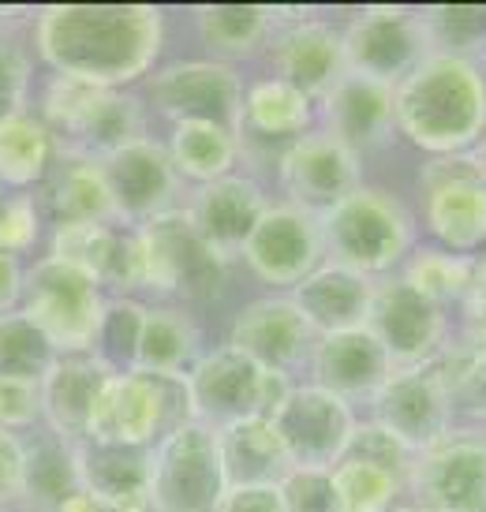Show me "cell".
Returning a JSON list of instances; mask_svg holds the SVG:
<instances>
[{"label": "cell", "mask_w": 486, "mask_h": 512, "mask_svg": "<svg viewBox=\"0 0 486 512\" xmlns=\"http://www.w3.org/2000/svg\"><path fill=\"white\" fill-rule=\"evenodd\" d=\"M34 49L53 75L120 90L158 64L165 15L154 4H53L38 12Z\"/></svg>", "instance_id": "1"}, {"label": "cell", "mask_w": 486, "mask_h": 512, "mask_svg": "<svg viewBox=\"0 0 486 512\" xmlns=\"http://www.w3.org/2000/svg\"><path fill=\"white\" fill-rule=\"evenodd\" d=\"M397 135L430 157L475 150L486 131V68L479 60L438 57L393 86Z\"/></svg>", "instance_id": "2"}, {"label": "cell", "mask_w": 486, "mask_h": 512, "mask_svg": "<svg viewBox=\"0 0 486 512\" xmlns=\"http://www.w3.org/2000/svg\"><path fill=\"white\" fill-rule=\"evenodd\" d=\"M322 251L329 262L348 266L363 277H382L412 255V214L386 187H359L344 202L318 217Z\"/></svg>", "instance_id": "3"}, {"label": "cell", "mask_w": 486, "mask_h": 512, "mask_svg": "<svg viewBox=\"0 0 486 512\" xmlns=\"http://www.w3.org/2000/svg\"><path fill=\"white\" fill-rule=\"evenodd\" d=\"M195 423L191 415V393L187 374H150V370H128L113 374L98 400V412L86 438L150 449L169 430Z\"/></svg>", "instance_id": "4"}, {"label": "cell", "mask_w": 486, "mask_h": 512, "mask_svg": "<svg viewBox=\"0 0 486 512\" xmlns=\"http://www.w3.org/2000/svg\"><path fill=\"white\" fill-rule=\"evenodd\" d=\"M131 240H135V292L214 299L225 288L229 262L187 225L180 210L131 228Z\"/></svg>", "instance_id": "5"}, {"label": "cell", "mask_w": 486, "mask_h": 512, "mask_svg": "<svg viewBox=\"0 0 486 512\" xmlns=\"http://www.w3.org/2000/svg\"><path fill=\"white\" fill-rule=\"evenodd\" d=\"M229 490L217 434L202 423H184L150 445L146 498L154 512H214Z\"/></svg>", "instance_id": "6"}, {"label": "cell", "mask_w": 486, "mask_h": 512, "mask_svg": "<svg viewBox=\"0 0 486 512\" xmlns=\"http://www.w3.org/2000/svg\"><path fill=\"white\" fill-rule=\"evenodd\" d=\"M105 299L109 296L90 277L68 270V266H60L45 255L27 270L23 314L42 329L57 356L90 352L101 311H105Z\"/></svg>", "instance_id": "7"}, {"label": "cell", "mask_w": 486, "mask_h": 512, "mask_svg": "<svg viewBox=\"0 0 486 512\" xmlns=\"http://www.w3.org/2000/svg\"><path fill=\"white\" fill-rule=\"evenodd\" d=\"M404 490L423 512H486V434L449 427L415 453Z\"/></svg>", "instance_id": "8"}, {"label": "cell", "mask_w": 486, "mask_h": 512, "mask_svg": "<svg viewBox=\"0 0 486 512\" xmlns=\"http://www.w3.org/2000/svg\"><path fill=\"white\" fill-rule=\"evenodd\" d=\"M348 75L397 86L427 60V38L419 12L397 4H367L341 30Z\"/></svg>", "instance_id": "9"}, {"label": "cell", "mask_w": 486, "mask_h": 512, "mask_svg": "<svg viewBox=\"0 0 486 512\" xmlns=\"http://www.w3.org/2000/svg\"><path fill=\"white\" fill-rule=\"evenodd\" d=\"M243 75L229 60H180L150 75L146 98L172 124H221L240 131Z\"/></svg>", "instance_id": "10"}, {"label": "cell", "mask_w": 486, "mask_h": 512, "mask_svg": "<svg viewBox=\"0 0 486 512\" xmlns=\"http://www.w3.org/2000/svg\"><path fill=\"white\" fill-rule=\"evenodd\" d=\"M101 172L109 184L116 221L124 225L139 228L180 210L184 180L172 169L165 143H158L154 135H143L135 143L120 146L116 154L101 157Z\"/></svg>", "instance_id": "11"}, {"label": "cell", "mask_w": 486, "mask_h": 512, "mask_svg": "<svg viewBox=\"0 0 486 512\" xmlns=\"http://www.w3.org/2000/svg\"><path fill=\"white\" fill-rule=\"evenodd\" d=\"M277 180L285 202L300 206L303 214L322 217L363 187V161L322 128H311L277 154Z\"/></svg>", "instance_id": "12"}, {"label": "cell", "mask_w": 486, "mask_h": 512, "mask_svg": "<svg viewBox=\"0 0 486 512\" xmlns=\"http://www.w3.org/2000/svg\"><path fill=\"white\" fill-rule=\"evenodd\" d=\"M356 423V408L348 400L326 393L315 382H296L292 397L285 400V408L273 419L292 468L315 471H333L341 464Z\"/></svg>", "instance_id": "13"}, {"label": "cell", "mask_w": 486, "mask_h": 512, "mask_svg": "<svg viewBox=\"0 0 486 512\" xmlns=\"http://www.w3.org/2000/svg\"><path fill=\"white\" fill-rule=\"evenodd\" d=\"M240 258L262 285L292 292L307 273H315L326 262L318 217L303 214L300 206L285 199L270 202V210L262 214L251 240L243 243Z\"/></svg>", "instance_id": "14"}, {"label": "cell", "mask_w": 486, "mask_h": 512, "mask_svg": "<svg viewBox=\"0 0 486 512\" xmlns=\"http://www.w3.org/2000/svg\"><path fill=\"white\" fill-rule=\"evenodd\" d=\"M367 329L386 348L393 367H427L445 348V311L401 277L374 281Z\"/></svg>", "instance_id": "15"}, {"label": "cell", "mask_w": 486, "mask_h": 512, "mask_svg": "<svg viewBox=\"0 0 486 512\" xmlns=\"http://www.w3.org/2000/svg\"><path fill=\"white\" fill-rule=\"evenodd\" d=\"M371 423L397 434L415 453L453 427V397L427 367H397L367 400Z\"/></svg>", "instance_id": "16"}, {"label": "cell", "mask_w": 486, "mask_h": 512, "mask_svg": "<svg viewBox=\"0 0 486 512\" xmlns=\"http://www.w3.org/2000/svg\"><path fill=\"white\" fill-rule=\"evenodd\" d=\"M258 385H262V367L255 359L236 352L232 344L206 348L195 359V367L187 370L195 423L221 430L243 419H258Z\"/></svg>", "instance_id": "17"}, {"label": "cell", "mask_w": 486, "mask_h": 512, "mask_svg": "<svg viewBox=\"0 0 486 512\" xmlns=\"http://www.w3.org/2000/svg\"><path fill=\"white\" fill-rule=\"evenodd\" d=\"M266 210H270L266 191L251 176L232 172V176H221V180L195 187L180 214L187 217V225L195 228L217 255L229 262V258H236L243 251V243L251 240V232L258 228Z\"/></svg>", "instance_id": "18"}, {"label": "cell", "mask_w": 486, "mask_h": 512, "mask_svg": "<svg viewBox=\"0 0 486 512\" xmlns=\"http://www.w3.org/2000/svg\"><path fill=\"white\" fill-rule=\"evenodd\" d=\"M270 57L273 75L281 83L296 86L303 98H311L315 105L348 75L341 30H333L307 12L273 34Z\"/></svg>", "instance_id": "19"}, {"label": "cell", "mask_w": 486, "mask_h": 512, "mask_svg": "<svg viewBox=\"0 0 486 512\" xmlns=\"http://www.w3.org/2000/svg\"><path fill=\"white\" fill-rule=\"evenodd\" d=\"M315 333L296 311V303L281 292V296H266L247 303L229 326V341L236 352L255 359L262 370H281V374H296V367L307 363Z\"/></svg>", "instance_id": "20"}, {"label": "cell", "mask_w": 486, "mask_h": 512, "mask_svg": "<svg viewBox=\"0 0 486 512\" xmlns=\"http://www.w3.org/2000/svg\"><path fill=\"white\" fill-rule=\"evenodd\" d=\"M393 359L374 341L371 329H344V333H322L311 341L307 352V382L322 385L326 393L359 404L393 374Z\"/></svg>", "instance_id": "21"}, {"label": "cell", "mask_w": 486, "mask_h": 512, "mask_svg": "<svg viewBox=\"0 0 486 512\" xmlns=\"http://www.w3.org/2000/svg\"><path fill=\"white\" fill-rule=\"evenodd\" d=\"M113 370H105L90 352H68L49 363L42 374V423L64 441H83L90 434L98 400Z\"/></svg>", "instance_id": "22"}, {"label": "cell", "mask_w": 486, "mask_h": 512, "mask_svg": "<svg viewBox=\"0 0 486 512\" xmlns=\"http://www.w3.org/2000/svg\"><path fill=\"white\" fill-rule=\"evenodd\" d=\"M318 113H322V131L359 157L386 146L397 135L393 86L371 83L363 75H344L341 83L318 101Z\"/></svg>", "instance_id": "23"}, {"label": "cell", "mask_w": 486, "mask_h": 512, "mask_svg": "<svg viewBox=\"0 0 486 512\" xmlns=\"http://www.w3.org/2000/svg\"><path fill=\"white\" fill-rule=\"evenodd\" d=\"M285 296L296 303V311L303 314L311 333L322 337V333H344V329L367 326L374 281L326 258L315 273H307L300 285L285 292Z\"/></svg>", "instance_id": "24"}, {"label": "cell", "mask_w": 486, "mask_h": 512, "mask_svg": "<svg viewBox=\"0 0 486 512\" xmlns=\"http://www.w3.org/2000/svg\"><path fill=\"white\" fill-rule=\"evenodd\" d=\"M34 199H38L42 214L53 217V225H72V221L116 225L113 199H109V184H105L98 157L57 150Z\"/></svg>", "instance_id": "25"}, {"label": "cell", "mask_w": 486, "mask_h": 512, "mask_svg": "<svg viewBox=\"0 0 486 512\" xmlns=\"http://www.w3.org/2000/svg\"><path fill=\"white\" fill-rule=\"evenodd\" d=\"M75 475H79V490L90 494L94 501H101L109 512L150 501L146 498L150 449L83 438L75 441Z\"/></svg>", "instance_id": "26"}, {"label": "cell", "mask_w": 486, "mask_h": 512, "mask_svg": "<svg viewBox=\"0 0 486 512\" xmlns=\"http://www.w3.org/2000/svg\"><path fill=\"white\" fill-rule=\"evenodd\" d=\"M214 434L229 486H281V479L292 471L285 441L270 419H243Z\"/></svg>", "instance_id": "27"}, {"label": "cell", "mask_w": 486, "mask_h": 512, "mask_svg": "<svg viewBox=\"0 0 486 512\" xmlns=\"http://www.w3.org/2000/svg\"><path fill=\"white\" fill-rule=\"evenodd\" d=\"M311 124H315V101L303 98L296 86L281 83L277 75H262L243 90L240 135L277 143V154L300 135H307Z\"/></svg>", "instance_id": "28"}, {"label": "cell", "mask_w": 486, "mask_h": 512, "mask_svg": "<svg viewBox=\"0 0 486 512\" xmlns=\"http://www.w3.org/2000/svg\"><path fill=\"white\" fill-rule=\"evenodd\" d=\"M143 120V101L135 94H128V90H101L98 98L90 101V109L79 116V124L57 146L101 161V157L116 154L120 146L143 139Z\"/></svg>", "instance_id": "29"}, {"label": "cell", "mask_w": 486, "mask_h": 512, "mask_svg": "<svg viewBox=\"0 0 486 512\" xmlns=\"http://www.w3.org/2000/svg\"><path fill=\"white\" fill-rule=\"evenodd\" d=\"M423 228L442 251L475 258L486 251V184L445 187L423 195Z\"/></svg>", "instance_id": "30"}, {"label": "cell", "mask_w": 486, "mask_h": 512, "mask_svg": "<svg viewBox=\"0 0 486 512\" xmlns=\"http://www.w3.org/2000/svg\"><path fill=\"white\" fill-rule=\"evenodd\" d=\"M165 150L180 180L199 187L236 172L243 157V135L221 124H172Z\"/></svg>", "instance_id": "31"}, {"label": "cell", "mask_w": 486, "mask_h": 512, "mask_svg": "<svg viewBox=\"0 0 486 512\" xmlns=\"http://www.w3.org/2000/svg\"><path fill=\"white\" fill-rule=\"evenodd\" d=\"M79 490L75 475V445L57 438L53 430H30L23 438V501L38 512L57 509Z\"/></svg>", "instance_id": "32"}, {"label": "cell", "mask_w": 486, "mask_h": 512, "mask_svg": "<svg viewBox=\"0 0 486 512\" xmlns=\"http://www.w3.org/2000/svg\"><path fill=\"white\" fill-rule=\"evenodd\" d=\"M202 356L199 322L191 311L158 303L146 307L143 341H139V363L135 370H150V374H187Z\"/></svg>", "instance_id": "33"}, {"label": "cell", "mask_w": 486, "mask_h": 512, "mask_svg": "<svg viewBox=\"0 0 486 512\" xmlns=\"http://www.w3.org/2000/svg\"><path fill=\"white\" fill-rule=\"evenodd\" d=\"M57 139L42 124V116L27 113L0 124V187L12 191H38L45 172L57 157Z\"/></svg>", "instance_id": "34"}, {"label": "cell", "mask_w": 486, "mask_h": 512, "mask_svg": "<svg viewBox=\"0 0 486 512\" xmlns=\"http://www.w3.org/2000/svg\"><path fill=\"white\" fill-rule=\"evenodd\" d=\"M199 38L217 57H247L277 34V12L262 4H206L191 12Z\"/></svg>", "instance_id": "35"}, {"label": "cell", "mask_w": 486, "mask_h": 512, "mask_svg": "<svg viewBox=\"0 0 486 512\" xmlns=\"http://www.w3.org/2000/svg\"><path fill=\"white\" fill-rule=\"evenodd\" d=\"M475 277V258L453 255L442 247H419L404 258L401 281L412 285L419 296H427L430 303H438L445 311V303H464L472 292Z\"/></svg>", "instance_id": "36"}, {"label": "cell", "mask_w": 486, "mask_h": 512, "mask_svg": "<svg viewBox=\"0 0 486 512\" xmlns=\"http://www.w3.org/2000/svg\"><path fill=\"white\" fill-rule=\"evenodd\" d=\"M143 322H146V303L131 296L105 299L98 333L90 344V356L98 359L105 370L113 374H128L139 363V341H143Z\"/></svg>", "instance_id": "37"}, {"label": "cell", "mask_w": 486, "mask_h": 512, "mask_svg": "<svg viewBox=\"0 0 486 512\" xmlns=\"http://www.w3.org/2000/svg\"><path fill=\"white\" fill-rule=\"evenodd\" d=\"M427 53L438 57L479 60L486 57V8L475 4H445V8H423L419 12Z\"/></svg>", "instance_id": "38"}, {"label": "cell", "mask_w": 486, "mask_h": 512, "mask_svg": "<svg viewBox=\"0 0 486 512\" xmlns=\"http://www.w3.org/2000/svg\"><path fill=\"white\" fill-rule=\"evenodd\" d=\"M57 359L45 333L23 311L0 314V378H34L42 382L49 363Z\"/></svg>", "instance_id": "39"}, {"label": "cell", "mask_w": 486, "mask_h": 512, "mask_svg": "<svg viewBox=\"0 0 486 512\" xmlns=\"http://www.w3.org/2000/svg\"><path fill=\"white\" fill-rule=\"evenodd\" d=\"M333 490H337L341 512H389L401 505L404 494V486L393 475L359 460H341L333 468Z\"/></svg>", "instance_id": "40"}, {"label": "cell", "mask_w": 486, "mask_h": 512, "mask_svg": "<svg viewBox=\"0 0 486 512\" xmlns=\"http://www.w3.org/2000/svg\"><path fill=\"white\" fill-rule=\"evenodd\" d=\"M341 460L371 464V468L393 475L401 486H408V475H412V464H415V449L412 445H404L397 434H389L386 427H378V423H371V419H359Z\"/></svg>", "instance_id": "41"}, {"label": "cell", "mask_w": 486, "mask_h": 512, "mask_svg": "<svg viewBox=\"0 0 486 512\" xmlns=\"http://www.w3.org/2000/svg\"><path fill=\"white\" fill-rule=\"evenodd\" d=\"M101 94V86H90L83 79H68V75H49L42 90V124L53 131V139H64L68 131L79 124V116L90 109V101Z\"/></svg>", "instance_id": "42"}, {"label": "cell", "mask_w": 486, "mask_h": 512, "mask_svg": "<svg viewBox=\"0 0 486 512\" xmlns=\"http://www.w3.org/2000/svg\"><path fill=\"white\" fill-rule=\"evenodd\" d=\"M38 240H42V210L34 191L0 187V251L23 258Z\"/></svg>", "instance_id": "43"}, {"label": "cell", "mask_w": 486, "mask_h": 512, "mask_svg": "<svg viewBox=\"0 0 486 512\" xmlns=\"http://www.w3.org/2000/svg\"><path fill=\"white\" fill-rule=\"evenodd\" d=\"M30 79H34V68H30L27 49L12 34H0V124L27 113Z\"/></svg>", "instance_id": "44"}, {"label": "cell", "mask_w": 486, "mask_h": 512, "mask_svg": "<svg viewBox=\"0 0 486 512\" xmlns=\"http://www.w3.org/2000/svg\"><path fill=\"white\" fill-rule=\"evenodd\" d=\"M281 501H285V512H341L333 471L292 468L281 479Z\"/></svg>", "instance_id": "45"}, {"label": "cell", "mask_w": 486, "mask_h": 512, "mask_svg": "<svg viewBox=\"0 0 486 512\" xmlns=\"http://www.w3.org/2000/svg\"><path fill=\"white\" fill-rule=\"evenodd\" d=\"M42 423V385L34 378H0V430L19 434Z\"/></svg>", "instance_id": "46"}, {"label": "cell", "mask_w": 486, "mask_h": 512, "mask_svg": "<svg viewBox=\"0 0 486 512\" xmlns=\"http://www.w3.org/2000/svg\"><path fill=\"white\" fill-rule=\"evenodd\" d=\"M419 184H423V195H427V191H445V187L486 184V172L479 165L475 150H460V154L427 157V165L419 169Z\"/></svg>", "instance_id": "47"}, {"label": "cell", "mask_w": 486, "mask_h": 512, "mask_svg": "<svg viewBox=\"0 0 486 512\" xmlns=\"http://www.w3.org/2000/svg\"><path fill=\"white\" fill-rule=\"evenodd\" d=\"M23 501V438L0 430V509Z\"/></svg>", "instance_id": "48"}, {"label": "cell", "mask_w": 486, "mask_h": 512, "mask_svg": "<svg viewBox=\"0 0 486 512\" xmlns=\"http://www.w3.org/2000/svg\"><path fill=\"white\" fill-rule=\"evenodd\" d=\"M214 512H285L281 486H229Z\"/></svg>", "instance_id": "49"}, {"label": "cell", "mask_w": 486, "mask_h": 512, "mask_svg": "<svg viewBox=\"0 0 486 512\" xmlns=\"http://www.w3.org/2000/svg\"><path fill=\"white\" fill-rule=\"evenodd\" d=\"M23 285H27V266H23V258L0 251V314L23 311Z\"/></svg>", "instance_id": "50"}, {"label": "cell", "mask_w": 486, "mask_h": 512, "mask_svg": "<svg viewBox=\"0 0 486 512\" xmlns=\"http://www.w3.org/2000/svg\"><path fill=\"white\" fill-rule=\"evenodd\" d=\"M457 397L464 400V408L475 415H486V352H479L472 363V370H468V378L460 382ZM453 397V400H457Z\"/></svg>", "instance_id": "51"}, {"label": "cell", "mask_w": 486, "mask_h": 512, "mask_svg": "<svg viewBox=\"0 0 486 512\" xmlns=\"http://www.w3.org/2000/svg\"><path fill=\"white\" fill-rule=\"evenodd\" d=\"M464 311H468V322L483 318L486 314V251L483 258H475V277H472V292L464 299Z\"/></svg>", "instance_id": "52"}, {"label": "cell", "mask_w": 486, "mask_h": 512, "mask_svg": "<svg viewBox=\"0 0 486 512\" xmlns=\"http://www.w3.org/2000/svg\"><path fill=\"white\" fill-rule=\"evenodd\" d=\"M49 512H109L101 501H94L90 494H83V490H75L72 498H64L57 505V509H49Z\"/></svg>", "instance_id": "53"}, {"label": "cell", "mask_w": 486, "mask_h": 512, "mask_svg": "<svg viewBox=\"0 0 486 512\" xmlns=\"http://www.w3.org/2000/svg\"><path fill=\"white\" fill-rule=\"evenodd\" d=\"M472 326V344L479 348V352H486V314L483 318H475V322H468Z\"/></svg>", "instance_id": "54"}, {"label": "cell", "mask_w": 486, "mask_h": 512, "mask_svg": "<svg viewBox=\"0 0 486 512\" xmlns=\"http://www.w3.org/2000/svg\"><path fill=\"white\" fill-rule=\"evenodd\" d=\"M475 157H479V165H483V172H486V131H483V139L475 143Z\"/></svg>", "instance_id": "55"}, {"label": "cell", "mask_w": 486, "mask_h": 512, "mask_svg": "<svg viewBox=\"0 0 486 512\" xmlns=\"http://www.w3.org/2000/svg\"><path fill=\"white\" fill-rule=\"evenodd\" d=\"M389 512H423L419 505H397V509H389Z\"/></svg>", "instance_id": "56"}, {"label": "cell", "mask_w": 486, "mask_h": 512, "mask_svg": "<svg viewBox=\"0 0 486 512\" xmlns=\"http://www.w3.org/2000/svg\"><path fill=\"white\" fill-rule=\"evenodd\" d=\"M483 60H486V57H483Z\"/></svg>", "instance_id": "57"}]
</instances>
